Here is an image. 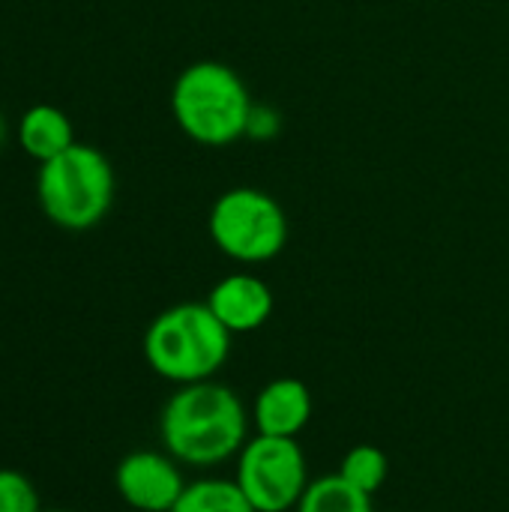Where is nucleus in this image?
I'll list each match as a JSON object with an SVG mask.
<instances>
[{
	"instance_id": "obj_1",
	"label": "nucleus",
	"mask_w": 509,
	"mask_h": 512,
	"mask_svg": "<svg viewBox=\"0 0 509 512\" xmlns=\"http://www.w3.org/2000/svg\"><path fill=\"white\" fill-rule=\"evenodd\" d=\"M252 417L243 399L213 381L183 384L159 414V438L165 453L189 468H216L243 450Z\"/></svg>"
},
{
	"instance_id": "obj_2",
	"label": "nucleus",
	"mask_w": 509,
	"mask_h": 512,
	"mask_svg": "<svg viewBox=\"0 0 509 512\" xmlns=\"http://www.w3.org/2000/svg\"><path fill=\"white\" fill-rule=\"evenodd\" d=\"M252 108L240 72L219 60L189 63L171 87V114L180 132L201 147H228L246 138Z\"/></svg>"
},
{
	"instance_id": "obj_3",
	"label": "nucleus",
	"mask_w": 509,
	"mask_h": 512,
	"mask_svg": "<svg viewBox=\"0 0 509 512\" xmlns=\"http://www.w3.org/2000/svg\"><path fill=\"white\" fill-rule=\"evenodd\" d=\"M231 330L207 303H177L159 312L144 333L147 366L177 387L213 381L231 357Z\"/></svg>"
},
{
	"instance_id": "obj_4",
	"label": "nucleus",
	"mask_w": 509,
	"mask_h": 512,
	"mask_svg": "<svg viewBox=\"0 0 509 512\" xmlns=\"http://www.w3.org/2000/svg\"><path fill=\"white\" fill-rule=\"evenodd\" d=\"M36 201L63 231L99 225L114 204V168L108 156L93 144L75 141L69 150L39 165Z\"/></svg>"
},
{
	"instance_id": "obj_5",
	"label": "nucleus",
	"mask_w": 509,
	"mask_h": 512,
	"mask_svg": "<svg viewBox=\"0 0 509 512\" xmlns=\"http://www.w3.org/2000/svg\"><path fill=\"white\" fill-rule=\"evenodd\" d=\"M207 231L225 258L240 264H264L285 249L288 216L270 192L234 186L213 201Z\"/></svg>"
},
{
	"instance_id": "obj_6",
	"label": "nucleus",
	"mask_w": 509,
	"mask_h": 512,
	"mask_svg": "<svg viewBox=\"0 0 509 512\" xmlns=\"http://www.w3.org/2000/svg\"><path fill=\"white\" fill-rule=\"evenodd\" d=\"M234 480L255 512H291L312 483L297 438L270 435H255L243 444L234 459Z\"/></svg>"
},
{
	"instance_id": "obj_7",
	"label": "nucleus",
	"mask_w": 509,
	"mask_h": 512,
	"mask_svg": "<svg viewBox=\"0 0 509 512\" xmlns=\"http://www.w3.org/2000/svg\"><path fill=\"white\" fill-rule=\"evenodd\" d=\"M117 495L138 512H171L186 489L180 462L171 453L135 450L120 459L114 471Z\"/></svg>"
},
{
	"instance_id": "obj_8",
	"label": "nucleus",
	"mask_w": 509,
	"mask_h": 512,
	"mask_svg": "<svg viewBox=\"0 0 509 512\" xmlns=\"http://www.w3.org/2000/svg\"><path fill=\"white\" fill-rule=\"evenodd\" d=\"M204 303L231 330V336L261 330L276 306L270 285L255 273H231L219 279Z\"/></svg>"
},
{
	"instance_id": "obj_9",
	"label": "nucleus",
	"mask_w": 509,
	"mask_h": 512,
	"mask_svg": "<svg viewBox=\"0 0 509 512\" xmlns=\"http://www.w3.org/2000/svg\"><path fill=\"white\" fill-rule=\"evenodd\" d=\"M315 414L312 390L300 378H273L264 384L252 402V429L255 435L270 438H297Z\"/></svg>"
},
{
	"instance_id": "obj_10",
	"label": "nucleus",
	"mask_w": 509,
	"mask_h": 512,
	"mask_svg": "<svg viewBox=\"0 0 509 512\" xmlns=\"http://www.w3.org/2000/svg\"><path fill=\"white\" fill-rule=\"evenodd\" d=\"M18 144L39 165L75 144L69 117L57 105H33L18 120Z\"/></svg>"
},
{
	"instance_id": "obj_11",
	"label": "nucleus",
	"mask_w": 509,
	"mask_h": 512,
	"mask_svg": "<svg viewBox=\"0 0 509 512\" xmlns=\"http://www.w3.org/2000/svg\"><path fill=\"white\" fill-rule=\"evenodd\" d=\"M171 512H255V507L234 477H201L195 483H186Z\"/></svg>"
},
{
	"instance_id": "obj_12",
	"label": "nucleus",
	"mask_w": 509,
	"mask_h": 512,
	"mask_svg": "<svg viewBox=\"0 0 509 512\" xmlns=\"http://www.w3.org/2000/svg\"><path fill=\"white\" fill-rule=\"evenodd\" d=\"M294 512H375L372 495L354 489L339 474H324L312 480Z\"/></svg>"
},
{
	"instance_id": "obj_13",
	"label": "nucleus",
	"mask_w": 509,
	"mask_h": 512,
	"mask_svg": "<svg viewBox=\"0 0 509 512\" xmlns=\"http://www.w3.org/2000/svg\"><path fill=\"white\" fill-rule=\"evenodd\" d=\"M336 474L345 477L354 489H360L366 495H375L390 477V459L375 444H357L342 456Z\"/></svg>"
},
{
	"instance_id": "obj_14",
	"label": "nucleus",
	"mask_w": 509,
	"mask_h": 512,
	"mask_svg": "<svg viewBox=\"0 0 509 512\" xmlns=\"http://www.w3.org/2000/svg\"><path fill=\"white\" fill-rule=\"evenodd\" d=\"M0 512H42L36 486L12 468H0Z\"/></svg>"
},
{
	"instance_id": "obj_15",
	"label": "nucleus",
	"mask_w": 509,
	"mask_h": 512,
	"mask_svg": "<svg viewBox=\"0 0 509 512\" xmlns=\"http://www.w3.org/2000/svg\"><path fill=\"white\" fill-rule=\"evenodd\" d=\"M3 141H6V120H3V114H0V147H3Z\"/></svg>"
},
{
	"instance_id": "obj_16",
	"label": "nucleus",
	"mask_w": 509,
	"mask_h": 512,
	"mask_svg": "<svg viewBox=\"0 0 509 512\" xmlns=\"http://www.w3.org/2000/svg\"><path fill=\"white\" fill-rule=\"evenodd\" d=\"M48 512H69V510H48Z\"/></svg>"
}]
</instances>
